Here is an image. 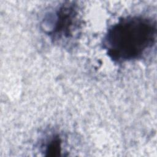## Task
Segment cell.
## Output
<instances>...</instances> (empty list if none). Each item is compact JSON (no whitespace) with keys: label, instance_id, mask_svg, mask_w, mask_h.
I'll return each mask as SVG.
<instances>
[{"label":"cell","instance_id":"2","mask_svg":"<svg viewBox=\"0 0 157 157\" xmlns=\"http://www.w3.org/2000/svg\"><path fill=\"white\" fill-rule=\"evenodd\" d=\"M49 27L46 33L54 42L69 44L78 37L81 28L78 6L74 2H65L47 18Z\"/></svg>","mask_w":157,"mask_h":157},{"label":"cell","instance_id":"3","mask_svg":"<svg viewBox=\"0 0 157 157\" xmlns=\"http://www.w3.org/2000/svg\"><path fill=\"white\" fill-rule=\"evenodd\" d=\"M62 140L58 134H53L49 137L45 144L44 152L46 156H57L61 152Z\"/></svg>","mask_w":157,"mask_h":157},{"label":"cell","instance_id":"1","mask_svg":"<svg viewBox=\"0 0 157 157\" xmlns=\"http://www.w3.org/2000/svg\"><path fill=\"white\" fill-rule=\"evenodd\" d=\"M156 23L151 18L122 17L112 25L103 39V47L110 59L123 63L142 58L156 43Z\"/></svg>","mask_w":157,"mask_h":157}]
</instances>
